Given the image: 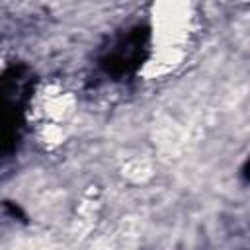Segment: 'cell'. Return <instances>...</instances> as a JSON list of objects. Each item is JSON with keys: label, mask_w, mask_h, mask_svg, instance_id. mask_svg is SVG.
<instances>
[{"label": "cell", "mask_w": 250, "mask_h": 250, "mask_svg": "<svg viewBox=\"0 0 250 250\" xmlns=\"http://www.w3.org/2000/svg\"><path fill=\"white\" fill-rule=\"evenodd\" d=\"M244 178L250 182V160H248V164L244 166Z\"/></svg>", "instance_id": "7a4b0ae2"}, {"label": "cell", "mask_w": 250, "mask_h": 250, "mask_svg": "<svg viewBox=\"0 0 250 250\" xmlns=\"http://www.w3.org/2000/svg\"><path fill=\"white\" fill-rule=\"evenodd\" d=\"M148 39H150L148 27H141V25L133 27L102 59V68L113 78H123L133 74L146 59Z\"/></svg>", "instance_id": "6da1fadb"}]
</instances>
